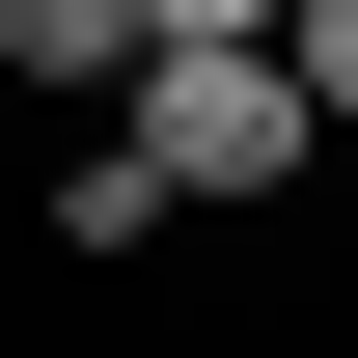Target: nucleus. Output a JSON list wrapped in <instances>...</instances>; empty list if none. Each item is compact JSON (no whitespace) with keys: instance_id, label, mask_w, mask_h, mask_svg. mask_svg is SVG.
<instances>
[{"instance_id":"f03ea898","label":"nucleus","mask_w":358,"mask_h":358,"mask_svg":"<svg viewBox=\"0 0 358 358\" xmlns=\"http://www.w3.org/2000/svg\"><path fill=\"white\" fill-rule=\"evenodd\" d=\"M0 83H110L138 110V0H0Z\"/></svg>"},{"instance_id":"7ed1b4c3","label":"nucleus","mask_w":358,"mask_h":358,"mask_svg":"<svg viewBox=\"0 0 358 358\" xmlns=\"http://www.w3.org/2000/svg\"><path fill=\"white\" fill-rule=\"evenodd\" d=\"M303 0H138V55H275Z\"/></svg>"},{"instance_id":"20e7f679","label":"nucleus","mask_w":358,"mask_h":358,"mask_svg":"<svg viewBox=\"0 0 358 358\" xmlns=\"http://www.w3.org/2000/svg\"><path fill=\"white\" fill-rule=\"evenodd\" d=\"M275 55H303V110L358 138V0H303V28H275Z\"/></svg>"},{"instance_id":"f257e3e1","label":"nucleus","mask_w":358,"mask_h":358,"mask_svg":"<svg viewBox=\"0 0 358 358\" xmlns=\"http://www.w3.org/2000/svg\"><path fill=\"white\" fill-rule=\"evenodd\" d=\"M110 138H138L166 193H193V221H275V193L331 166V110H303V55H138V110H110Z\"/></svg>"}]
</instances>
